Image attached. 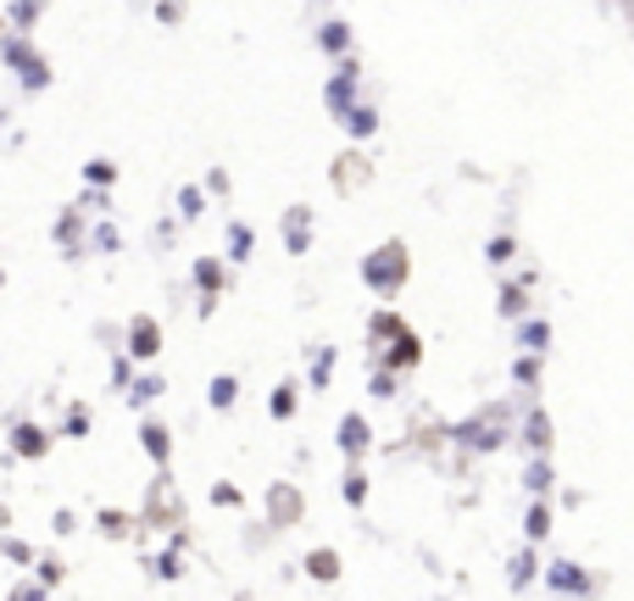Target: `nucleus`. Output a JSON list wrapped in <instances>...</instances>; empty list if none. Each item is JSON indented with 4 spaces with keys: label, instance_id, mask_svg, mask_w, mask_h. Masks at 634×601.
<instances>
[{
    "label": "nucleus",
    "instance_id": "nucleus-1",
    "mask_svg": "<svg viewBox=\"0 0 634 601\" xmlns=\"http://www.w3.org/2000/svg\"><path fill=\"white\" fill-rule=\"evenodd\" d=\"M512 418H518V407H512V401H496V407H485V412H474V418H463V423H451L445 441L463 446V452H479V457H496V452L518 435Z\"/></svg>",
    "mask_w": 634,
    "mask_h": 601
},
{
    "label": "nucleus",
    "instance_id": "nucleus-2",
    "mask_svg": "<svg viewBox=\"0 0 634 601\" xmlns=\"http://www.w3.org/2000/svg\"><path fill=\"white\" fill-rule=\"evenodd\" d=\"M0 62H7V73L18 78L23 96H45L51 90V62L34 51L29 34H7V40H0Z\"/></svg>",
    "mask_w": 634,
    "mask_h": 601
},
{
    "label": "nucleus",
    "instance_id": "nucleus-3",
    "mask_svg": "<svg viewBox=\"0 0 634 601\" xmlns=\"http://www.w3.org/2000/svg\"><path fill=\"white\" fill-rule=\"evenodd\" d=\"M407 274H412V263H407V245L401 240H385L379 251L362 256V285H368L374 296H396L407 285Z\"/></svg>",
    "mask_w": 634,
    "mask_h": 601
},
{
    "label": "nucleus",
    "instance_id": "nucleus-4",
    "mask_svg": "<svg viewBox=\"0 0 634 601\" xmlns=\"http://www.w3.org/2000/svg\"><path fill=\"white\" fill-rule=\"evenodd\" d=\"M323 107H329L340 123L362 107V62H356V56H345V62L334 67V78L323 84Z\"/></svg>",
    "mask_w": 634,
    "mask_h": 601
},
{
    "label": "nucleus",
    "instance_id": "nucleus-5",
    "mask_svg": "<svg viewBox=\"0 0 634 601\" xmlns=\"http://www.w3.org/2000/svg\"><path fill=\"white\" fill-rule=\"evenodd\" d=\"M7 429H12V435H7L12 463H40V457L51 452V429H45V423H29L23 412H12V418H7Z\"/></svg>",
    "mask_w": 634,
    "mask_h": 601
},
{
    "label": "nucleus",
    "instance_id": "nucleus-6",
    "mask_svg": "<svg viewBox=\"0 0 634 601\" xmlns=\"http://www.w3.org/2000/svg\"><path fill=\"white\" fill-rule=\"evenodd\" d=\"M129 357L134 363H156L162 357V323L151 312H134L129 318Z\"/></svg>",
    "mask_w": 634,
    "mask_h": 601
},
{
    "label": "nucleus",
    "instance_id": "nucleus-7",
    "mask_svg": "<svg viewBox=\"0 0 634 601\" xmlns=\"http://www.w3.org/2000/svg\"><path fill=\"white\" fill-rule=\"evenodd\" d=\"M334 446H340L351 463H362V457L374 452V423L362 418V412H345V418H340V435H334Z\"/></svg>",
    "mask_w": 634,
    "mask_h": 601
},
{
    "label": "nucleus",
    "instance_id": "nucleus-8",
    "mask_svg": "<svg viewBox=\"0 0 634 601\" xmlns=\"http://www.w3.org/2000/svg\"><path fill=\"white\" fill-rule=\"evenodd\" d=\"M518 441L529 446V457H552V418H546V407H529L523 418H518Z\"/></svg>",
    "mask_w": 634,
    "mask_h": 601
},
{
    "label": "nucleus",
    "instance_id": "nucleus-9",
    "mask_svg": "<svg viewBox=\"0 0 634 601\" xmlns=\"http://www.w3.org/2000/svg\"><path fill=\"white\" fill-rule=\"evenodd\" d=\"M546 585L557 596H574V601H590L596 596V579L579 568V563H546Z\"/></svg>",
    "mask_w": 634,
    "mask_h": 601
},
{
    "label": "nucleus",
    "instance_id": "nucleus-10",
    "mask_svg": "<svg viewBox=\"0 0 634 601\" xmlns=\"http://www.w3.org/2000/svg\"><path fill=\"white\" fill-rule=\"evenodd\" d=\"M418 363H423V340H418L412 329H401V334L390 340V346L379 352V363H374V368H396V374H412Z\"/></svg>",
    "mask_w": 634,
    "mask_h": 601
},
{
    "label": "nucleus",
    "instance_id": "nucleus-11",
    "mask_svg": "<svg viewBox=\"0 0 634 601\" xmlns=\"http://www.w3.org/2000/svg\"><path fill=\"white\" fill-rule=\"evenodd\" d=\"M229 256H196V268H190V285H196V296H223L229 290Z\"/></svg>",
    "mask_w": 634,
    "mask_h": 601
},
{
    "label": "nucleus",
    "instance_id": "nucleus-12",
    "mask_svg": "<svg viewBox=\"0 0 634 601\" xmlns=\"http://www.w3.org/2000/svg\"><path fill=\"white\" fill-rule=\"evenodd\" d=\"M285 251H290V256H307V251H312V207H290V212H285Z\"/></svg>",
    "mask_w": 634,
    "mask_h": 601
},
{
    "label": "nucleus",
    "instance_id": "nucleus-13",
    "mask_svg": "<svg viewBox=\"0 0 634 601\" xmlns=\"http://www.w3.org/2000/svg\"><path fill=\"white\" fill-rule=\"evenodd\" d=\"M140 446H145V457L162 468V463L173 457V429H167L162 418H145V423H140Z\"/></svg>",
    "mask_w": 634,
    "mask_h": 601
},
{
    "label": "nucleus",
    "instance_id": "nucleus-14",
    "mask_svg": "<svg viewBox=\"0 0 634 601\" xmlns=\"http://www.w3.org/2000/svg\"><path fill=\"white\" fill-rule=\"evenodd\" d=\"M312 34H318V51H329V56H340V62H345V56H356V51H351V45H356V34H351V23H340V18H329V23H318Z\"/></svg>",
    "mask_w": 634,
    "mask_h": 601
},
{
    "label": "nucleus",
    "instance_id": "nucleus-15",
    "mask_svg": "<svg viewBox=\"0 0 634 601\" xmlns=\"http://www.w3.org/2000/svg\"><path fill=\"white\" fill-rule=\"evenodd\" d=\"M334 363H340V352H334V346H312V357H307V390H312V396H323V390H329Z\"/></svg>",
    "mask_w": 634,
    "mask_h": 601
},
{
    "label": "nucleus",
    "instance_id": "nucleus-16",
    "mask_svg": "<svg viewBox=\"0 0 634 601\" xmlns=\"http://www.w3.org/2000/svg\"><path fill=\"white\" fill-rule=\"evenodd\" d=\"M540 574H546V563H540V552H534V546H523V552L507 563V585H512V590H529Z\"/></svg>",
    "mask_w": 634,
    "mask_h": 601
},
{
    "label": "nucleus",
    "instance_id": "nucleus-17",
    "mask_svg": "<svg viewBox=\"0 0 634 601\" xmlns=\"http://www.w3.org/2000/svg\"><path fill=\"white\" fill-rule=\"evenodd\" d=\"M162 396H167V379H162V374H140V379H134V385L123 390V401H129L134 412H145V407H156Z\"/></svg>",
    "mask_w": 634,
    "mask_h": 601
},
{
    "label": "nucleus",
    "instance_id": "nucleus-18",
    "mask_svg": "<svg viewBox=\"0 0 634 601\" xmlns=\"http://www.w3.org/2000/svg\"><path fill=\"white\" fill-rule=\"evenodd\" d=\"M251 245H256V234H251V223H229L223 229V256H229V268H240V263H251Z\"/></svg>",
    "mask_w": 634,
    "mask_h": 601
},
{
    "label": "nucleus",
    "instance_id": "nucleus-19",
    "mask_svg": "<svg viewBox=\"0 0 634 601\" xmlns=\"http://www.w3.org/2000/svg\"><path fill=\"white\" fill-rule=\"evenodd\" d=\"M512 340H518V352H540V357H546V346H552V323H546V318H523V323L512 329Z\"/></svg>",
    "mask_w": 634,
    "mask_h": 601
},
{
    "label": "nucleus",
    "instance_id": "nucleus-20",
    "mask_svg": "<svg viewBox=\"0 0 634 601\" xmlns=\"http://www.w3.org/2000/svg\"><path fill=\"white\" fill-rule=\"evenodd\" d=\"M552 485H557L552 457H529V468H523V490H529V501H546V496H552Z\"/></svg>",
    "mask_w": 634,
    "mask_h": 601
},
{
    "label": "nucleus",
    "instance_id": "nucleus-21",
    "mask_svg": "<svg viewBox=\"0 0 634 601\" xmlns=\"http://www.w3.org/2000/svg\"><path fill=\"white\" fill-rule=\"evenodd\" d=\"M540 379H546V357H540V352H518V363H512V385L534 396Z\"/></svg>",
    "mask_w": 634,
    "mask_h": 601
},
{
    "label": "nucleus",
    "instance_id": "nucleus-22",
    "mask_svg": "<svg viewBox=\"0 0 634 601\" xmlns=\"http://www.w3.org/2000/svg\"><path fill=\"white\" fill-rule=\"evenodd\" d=\"M207 407H212V412H234V407H240V379H234V374H218V379L207 385Z\"/></svg>",
    "mask_w": 634,
    "mask_h": 601
},
{
    "label": "nucleus",
    "instance_id": "nucleus-23",
    "mask_svg": "<svg viewBox=\"0 0 634 601\" xmlns=\"http://www.w3.org/2000/svg\"><path fill=\"white\" fill-rule=\"evenodd\" d=\"M89 429H96V412H89L84 401H73V407H67V418H62V429H56V435H62V441H89Z\"/></svg>",
    "mask_w": 634,
    "mask_h": 601
},
{
    "label": "nucleus",
    "instance_id": "nucleus-24",
    "mask_svg": "<svg viewBox=\"0 0 634 601\" xmlns=\"http://www.w3.org/2000/svg\"><path fill=\"white\" fill-rule=\"evenodd\" d=\"M546 535H552V507H546V501H529V512H523V541L540 546Z\"/></svg>",
    "mask_w": 634,
    "mask_h": 601
},
{
    "label": "nucleus",
    "instance_id": "nucleus-25",
    "mask_svg": "<svg viewBox=\"0 0 634 601\" xmlns=\"http://www.w3.org/2000/svg\"><path fill=\"white\" fill-rule=\"evenodd\" d=\"M340 129H345L351 140H374V134H379V107H374V101H362V107H356Z\"/></svg>",
    "mask_w": 634,
    "mask_h": 601
},
{
    "label": "nucleus",
    "instance_id": "nucleus-26",
    "mask_svg": "<svg viewBox=\"0 0 634 601\" xmlns=\"http://www.w3.org/2000/svg\"><path fill=\"white\" fill-rule=\"evenodd\" d=\"M496 307H501V318H512V323H523V318H529V285H518V279H507V285H501V301H496Z\"/></svg>",
    "mask_w": 634,
    "mask_h": 601
},
{
    "label": "nucleus",
    "instance_id": "nucleus-27",
    "mask_svg": "<svg viewBox=\"0 0 634 601\" xmlns=\"http://www.w3.org/2000/svg\"><path fill=\"white\" fill-rule=\"evenodd\" d=\"M78 174H84V185H96V190H112V185H118V162H112V156H89V162L78 167Z\"/></svg>",
    "mask_w": 634,
    "mask_h": 601
},
{
    "label": "nucleus",
    "instance_id": "nucleus-28",
    "mask_svg": "<svg viewBox=\"0 0 634 601\" xmlns=\"http://www.w3.org/2000/svg\"><path fill=\"white\" fill-rule=\"evenodd\" d=\"M89 251H96V256H118L123 251V234H118L112 218H101L96 229H89Z\"/></svg>",
    "mask_w": 634,
    "mask_h": 601
},
{
    "label": "nucleus",
    "instance_id": "nucleus-29",
    "mask_svg": "<svg viewBox=\"0 0 634 601\" xmlns=\"http://www.w3.org/2000/svg\"><path fill=\"white\" fill-rule=\"evenodd\" d=\"M296 407H301V385H290V379H285L274 396H267V412H274L279 423H290V418H296Z\"/></svg>",
    "mask_w": 634,
    "mask_h": 601
},
{
    "label": "nucleus",
    "instance_id": "nucleus-30",
    "mask_svg": "<svg viewBox=\"0 0 634 601\" xmlns=\"http://www.w3.org/2000/svg\"><path fill=\"white\" fill-rule=\"evenodd\" d=\"M40 12H45V0H12V7H7V23H12V34H29V29L40 23Z\"/></svg>",
    "mask_w": 634,
    "mask_h": 601
},
{
    "label": "nucleus",
    "instance_id": "nucleus-31",
    "mask_svg": "<svg viewBox=\"0 0 634 601\" xmlns=\"http://www.w3.org/2000/svg\"><path fill=\"white\" fill-rule=\"evenodd\" d=\"M307 574H312L318 585H334V579H340V552H329V546H318V552L307 557Z\"/></svg>",
    "mask_w": 634,
    "mask_h": 601
},
{
    "label": "nucleus",
    "instance_id": "nucleus-32",
    "mask_svg": "<svg viewBox=\"0 0 634 601\" xmlns=\"http://www.w3.org/2000/svg\"><path fill=\"white\" fill-rule=\"evenodd\" d=\"M401 329H407V323H401V318H396V312H390V307H385V312H374V318H368V340H374V346H379V340H385V346H390V340H396V334H401Z\"/></svg>",
    "mask_w": 634,
    "mask_h": 601
},
{
    "label": "nucleus",
    "instance_id": "nucleus-33",
    "mask_svg": "<svg viewBox=\"0 0 634 601\" xmlns=\"http://www.w3.org/2000/svg\"><path fill=\"white\" fill-rule=\"evenodd\" d=\"M340 496H345V507H362V501H368V474H362L356 463L345 468V479H340Z\"/></svg>",
    "mask_w": 634,
    "mask_h": 601
},
{
    "label": "nucleus",
    "instance_id": "nucleus-34",
    "mask_svg": "<svg viewBox=\"0 0 634 601\" xmlns=\"http://www.w3.org/2000/svg\"><path fill=\"white\" fill-rule=\"evenodd\" d=\"M201 212H207V190L185 185V190H178V223H196Z\"/></svg>",
    "mask_w": 634,
    "mask_h": 601
},
{
    "label": "nucleus",
    "instance_id": "nucleus-35",
    "mask_svg": "<svg viewBox=\"0 0 634 601\" xmlns=\"http://www.w3.org/2000/svg\"><path fill=\"white\" fill-rule=\"evenodd\" d=\"M78 207H84L89 218H112V190H96V185H84Z\"/></svg>",
    "mask_w": 634,
    "mask_h": 601
},
{
    "label": "nucleus",
    "instance_id": "nucleus-36",
    "mask_svg": "<svg viewBox=\"0 0 634 601\" xmlns=\"http://www.w3.org/2000/svg\"><path fill=\"white\" fill-rule=\"evenodd\" d=\"M368 390H374V401H396V396H401V374H396V368H374V385H368Z\"/></svg>",
    "mask_w": 634,
    "mask_h": 601
},
{
    "label": "nucleus",
    "instance_id": "nucleus-37",
    "mask_svg": "<svg viewBox=\"0 0 634 601\" xmlns=\"http://www.w3.org/2000/svg\"><path fill=\"white\" fill-rule=\"evenodd\" d=\"M485 256H490V268H507L512 256H518V240L512 234H490V245H485Z\"/></svg>",
    "mask_w": 634,
    "mask_h": 601
},
{
    "label": "nucleus",
    "instance_id": "nucleus-38",
    "mask_svg": "<svg viewBox=\"0 0 634 601\" xmlns=\"http://www.w3.org/2000/svg\"><path fill=\"white\" fill-rule=\"evenodd\" d=\"M296 512H301V496H296L290 485H285V490H274V519H279V524H290Z\"/></svg>",
    "mask_w": 634,
    "mask_h": 601
},
{
    "label": "nucleus",
    "instance_id": "nucleus-39",
    "mask_svg": "<svg viewBox=\"0 0 634 601\" xmlns=\"http://www.w3.org/2000/svg\"><path fill=\"white\" fill-rule=\"evenodd\" d=\"M134 379H140V374H134V357H129V352H118V357H112V390H129Z\"/></svg>",
    "mask_w": 634,
    "mask_h": 601
},
{
    "label": "nucleus",
    "instance_id": "nucleus-40",
    "mask_svg": "<svg viewBox=\"0 0 634 601\" xmlns=\"http://www.w3.org/2000/svg\"><path fill=\"white\" fill-rule=\"evenodd\" d=\"M151 574H156V579H178V574H185V563H178V541L156 557V568H151Z\"/></svg>",
    "mask_w": 634,
    "mask_h": 601
},
{
    "label": "nucleus",
    "instance_id": "nucleus-41",
    "mask_svg": "<svg viewBox=\"0 0 634 601\" xmlns=\"http://www.w3.org/2000/svg\"><path fill=\"white\" fill-rule=\"evenodd\" d=\"M0 552H7L12 563H23V568H29V563H40V557H34V546H29V541H18V535H7V546H0Z\"/></svg>",
    "mask_w": 634,
    "mask_h": 601
},
{
    "label": "nucleus",
    "instance_id": "nucleus-42",
    "mask_svg": "<svg viewBox=\"0 0 634 601\" xmlns=\"http://www.w3.org/2000/svg\"><path fill=\"white\" fill-rule=\"evenodd\" d=\"M34 579H40V585H62V557H40V563H34Z\"/></svg>",
    "mask_w": 634,
    "mask_h": 601
},
{
    "label": "nucleus",
    "instance_id": "nucleus-43",
    "mask_svg": "<svg viewBox=\"0 0 634 601\" xmlns=\"http://www.w3.org/2000/svg\"><path fill=\"white\" fill-rule=\"evenodd\" d=\"M201 190H207V196H223V201H229V190H234V185H229V174H223V167H207V185H201Z\"/></svg>",
    "mask_w": 634,
    "mask_h": 601
},
{
    "label": "nucleus",
    "instance_id": "nucleus-44",
    "mask_svg": "<svg viewBox=\"0 0 634 601\" xmlns=\"http://www.w3.org/2000/svg\"><path fill=\"white\" fill-rule=\"evenodd\" d=\"M45 596H51V585H40V579H29V585H18V590H12L7 601H45Z\"/></svg>",
    "mask_w": 634,
    "mask_h": 601
},
{
    "label": "nucleus",
    "instance_id": "nucleus-45",
    "mask_svg": "<svg viewBox=\"0 0 634 601\" xmlns=\"http://www.w3.org/2000/svg\"><path fill=\"white\" fill-rule=\"evenodd\" d=\"M156 23H185V0H156Z\"/></svg>",
    "mask_w": 634,
    "mask_h": 601
},
{
    "label": "nucleus",
    "instance_id": "nucleus-46",
    "mask_svg": "<svg viewBox=\"0 0 634 601\" xmlns=\"http://www.w3.org/2000/svg\"><path fill=\"white\" fill-rule=\"evenodd\" d=\"M212 501H218V507H240V490H234V485H212Z\"/></svg>",
    "mask_w": 634,
    "mask_h": 601
},
{
    "label": "nucleus",
    "instance_id": "nucleus-47",
    "mask_svg": "<svg viewBox=\"0 0 634 601\" xmlns=\"http://www.w3.org/2000/svg\"><path fill=\"white\" fill-rule=\"evenodd\" d=\"M51 530H56V535H73V530H78V519H73V512L62 507V512H56V519H51Z\"/></svg>",
    "mask_w": 634,
    "mask_h": 601
},
{
    "label": "nucleus",
    "instance_id": "nucleus-48",
    "mask_svg": "<svg viewBox=\"0 0 634 601\" xmlns=\"http://www.w3.org/2000/svg\"><path fill=\"white\" fill-rule=\"evenodd\" d=\"M151 240H156V245H167V240H173V218H162V223L151 229Z\"/></svg>",
    "mask_w": 634,
    "mask_h": 601
},
{
    "label": "nucleus",
    "instance_id": "nucleus-49",
    "mask_svg": "<svg viewBox=\"0 0 634 601\" xmlns=\"http://www.w3.org/2000/svg\"><path fill=\"white\" fill-rule=\"evenodd\" d=\"M318 7H329V0H318Z\"/></svg>",
    "mask_w": 634,
    "mask_h": 601
}]
</instances>
